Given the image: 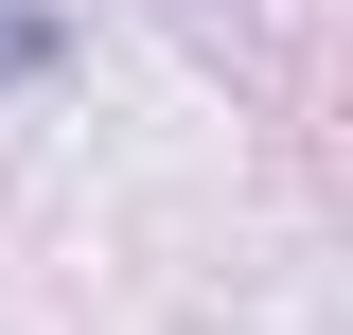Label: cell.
<instances>
[{"instance_id":"obj_1","label":"cell","mask_w":353,"mask_h":335,"mask_svg":"<svg viewBox=\"0 0 353 335\" xmlns=\"http://www.w3.org/2000/svg\"><path fill=\"white\" fill-rule=\"evenodd\" d=\"M0 71H53V18H18V0H0Z\"/></svg>"}]
</instances>
